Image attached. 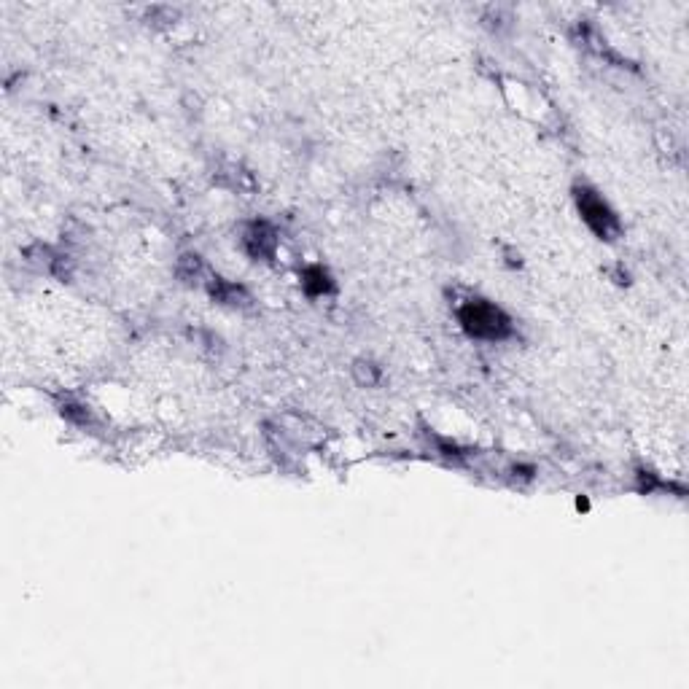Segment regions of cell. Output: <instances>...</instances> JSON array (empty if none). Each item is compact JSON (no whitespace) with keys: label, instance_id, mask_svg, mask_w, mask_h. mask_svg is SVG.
Masks as SVG:
<instances>
[{"label":"cell","instance_id":"1","mask_svg":"<svg viewBox=\"0 0 689 689\" xmlns=\"http://www.w3.org/2000/svg\"><path fill=\"white\" fill-rule=\"evenodd\" d=\"M458 321H461L463 332L474 337V340H488L498 342L506 340L512 334V321L509 315L501 310V307L490 305L485 299H471L461 307L458 313Z\"/></svg>","mask_w":689,"mask_h":689},{"label":"cell","instance_id":"2","mask_svg":"<svg viewBox=\"0 0 689 689\" xmlns=\"http://www.w3.org/2000/svg\"><path fill=\"white\" fill-rule=\"evenodd\" d=\"M574 194H576V205H579V213H582V219H585L587 227L593 229L595 235L601 237V240H617L622 232L620 219H617V213L606 205V200H603L601 194L593 192V189H587V186L576 189Z\"/></svg>","mask_w":689,"mask_h":689},{"label":"cell","instance_id":"3","mask_svg":"<svg viewBox=\"0 0 689 689\" xmlns=\"http://www.w3.org/2000/svg\"><path fill=\"white\" fill-rule=\"evenodd\" d=\"M243 245L253 259L270 262L272 256H275V248H278V237H275V229L267 221H253L251 227L245 229Z\"/></svg>","mask_w":689,"mask_h":689},{"label":"cell","instance_id":"4","mask_svg":"<svg viewBox=\"0 0 689 689\" xmlns=\"http://www.w3.org/2000/svg\"><path fill=\"white\" fill-rule=\"evenodd\" d=\"M302 286H305L310 297H323V294H332L334 291L332 278H329V272L323 270V267H310L305 272V278H302Z\"/></svg>","mask_w":689,"mask_h":689}]
</instances>
